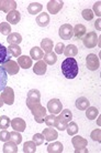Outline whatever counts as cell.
Returning a JSON list of instances; mask_svg holds the SVG:
<instances>
[{"instance_id":"6da1fadb","label":"cell","mask_w":101,"mask_h":153,"mask_svg":"<svg viewBox=\"0 0 101 153\" xmlns=\"http://www.w3.org/2000/svg\"><path fill=\"white\" fill-rule=\"evenodd\" d=\"M62 72H63L64 76L67 79H74L78 76L79 72V67L78 63L75 59L73 58H67L62 62Z\"/></svg>"},{"instance_id":"7a4b0ae2","label":"cell","mask_w":101,"mask_h":153,"mask_svg":"<svg viewBox=\"0 0 101 153\" xmlns=\"http://www.w3.org/2000/svg\"><path fill=\"white\" fill-rule=\"evenodd\" d=\"M32 113L34 115V119L38 123H43L44 122V118L46 117V109L43 105H41V103L33 104L32 107L29 108Z\"/></svg>"},{"instance_id":"3957f363","label":"cell","mask_w":101,"mask_h":153,"mask_svg":"<svg viewBox=\"0 0 101 153\" xmlns=\"http://www.w3.org/2000/svg\"><path fill=\"white\" fill-rule=\"evenodd\" d=\"M86 65L88 70L90 71H96L100 68V60L99 57L94 53H90L87 56L86 58Z\"/></svg>"},{"instance_id":"277c9868","label":"cell","mask_w":101,"mask_h":153,"mask_svg":"<svg viewBox=\"0 0 101 153\" xmlns=\"http://www.w3.org/2000/svg\"><path fill=\"white\" fill-rule=\"evenodd\" d=\"M60 37L63 40H70L74 37V29L70 23H64L60 28Z\"/></svg>"},{"instance_id":"5b68a950","label":"cell","mask_w":101,"mask_h":153,"mask_svg":"<svg viewBox=\"0 0 101 153\" xmlns=\"http://www.w3.org/2000/svg\"><path fill=\"white\" fill-rule=\"evenodd\" d=\"M41 100V93L36 89H32L28 92V98H26V105L28 108L32 107L33 104L40 103Z\"/></svg>"},{"instance_id":"8992f818","label":"cell","mask_w":101,"mask_h":153,"mask_svg":"<svg viewBox=\"0 0 101 153\" xmlns=\"http://www.w3.org/2000/svg\"><path fill=\"white\" fill-rule=\"evenodd\" d=\"M98 36L96 32H88V33H86L85 35V37L82 38V42H84V46L86 47V48H89V49H91V48H94V47L97 46L98 43Z\"/></svg>"},{"instance_id":"52a82bcc","label":"cell","mask_w":101,"mask_h":153,"mask_svg":"<svg viewBox=\"0 0 101 153\" xmlns=\"http://www.w3.org/2000/svg\"><path fill=\"white\" fill-rule=\"evenodd\" d=\"M1 99L4 101V103L8 104V105H11L15 102V92L12 90V88L10 87H6L4 90L1 92Z\"/></svg>"},{"instance_id":"ba28073f","label":"cell","mask_w":101,"mask_h":153,"mask_svg":"<svg viewBox=\"0 0 101 153\" xmlns=\"http://www.w3.org/2000/svg\"><path fill=\"white\" fill-rule=\"evenodd\" d=\"M63 109V103L58 99H52L47 103V110L51 112V114H58Z\"/></svg>"},{"instance_id":"9c48e42d","label":"cell","mask_w":101,"mask_h":153,"mask_svg":"<svg viewBox=\"0 0 101 153\" xmlns=\"http://www.w3.org/2000/svg\"><path fill=\"white\" fill-rule=\"evenodd\" d=\"M2 67H4V69L7 71V73L9 76H15V74H17V73L19 72L20 70L18 62L13 61V60H9L4 65H2Z\"/></svg>"},{"instance_id":"30bf717a","label":"cell","mask_w":101,"mask_h":153,"mask_svg":"<svg viewBox=\"0 0 101 153\" xmlns=\"http://www.w3.org/2000/svg\"><path fill=\"white\" fill-rule=\"evenodd\" d=\"M71 143H73V146L75 148V151L76 152H79L80 150H84L85 148L87 146L88 144V141H87L86 139H84L82 137H74V138L71 139Z\"/></svg>"},{"instance_id":"8fae6325","label":"cell","mask_w":101,"mask_h":153,"mask_svg":"<svg viewBox=\"0 0 101 153\" xmlns=\"http://www.w3.org/2000/svg\"><path fill=\"white\" fill-rule=\"evenodd\" d=\"M17 8V2L13 0H0V10L1 11L9 13L12 10H15Z\"/></svg>"},{"instance_id":"7c38bea8","label":"cell","mask_w":101,"mask_h":153,"mask_svg":"<svg viewBox=\"0 0 101 153\" xmlns=\"http://www.w3.org/2000/svg\"><path fill=\"white\" fill-rule=\"evenodd\" d=\"M64 6L63 1H58V0H52V1H49L47 4V10H49V13L52 15H56L62 10V8Z\"/></svg>"},{"instance_id":"4fadbf2b","label":"cell","mask_w":101,"mask_h":153,"mask_svg":"<svg viewBox=\"0 0 101 153\" xmlns=\"http://www.w3.org/2000/svg\"><path fill=\"white\" fill-rule=\"evenodd\" d=\"M10 126H12V129L18 132H23L26 129V123L25 121L21 118H15L13 120H11Z\"/></svg>"},{"instance_id":"5bb4252c","label":"cell","mask_w":101,"mask_h":153,"mask_svg":"<svg viewBox=\"0 0 101 153\" xmlns=\"http://www.w3.org/2000/svg\"><path fill=\"white\" fill-rule=\"evenodd\" d=\"M42 134L44 135L45 140H46V141H49V142L55 141V140L58 138V132H57V130H54V129L51 128V126L44 129Z\"/></svg>"},{"instance_id":"9a60e30c","label":"cell","mask_w":101,"mask_h":153,"mask_svg":"<svg viewBox=\"0 0 101 153\" xmlns=\"http://www.w3.org/2000/svg\"><path fill=\"white\" fill-rule=\"evenodd\" d=\"M49 15L46 12H41L40 15L36 16V23H38L40 27H47L49 23Z\"/></svg>"},{"instance_id":"2e32d148","label":"cell","mask_w":101,"mask_h":153,"mask_svg":"<svg viewBox=\"0 0 101 153\" xmlns=\"http://www.w3.org/2000/svg\"><path fill=\"white\" fill-rule=\"evenodd\" d=\"M10 59H11V56L8 51V48H6L2 43H0V65H4Z\"/></svg>"},{"instance_id":"e0dca14e","label":"cell","mask_w":101,"mask_h":153,"mask_svg":"<svg viewBox=\"0 0 101 153\" xmlns=\"http://www.w3.org/2000/svg\"><path fill=\"white\" fill-rule=\"evenodd\" d=\"M46 69H47V67H46V63H45L43 60H39L33 67V72L35 74H38V76H44L45 72H46Z\"/></svg>"},{"instance_id":"ac0fdd59","label":"cell","mask_w":101,"mask_h":153,"mask_svg":"<svg viewBox=\"0 0 101 153\" xmlns=\"http://www.w3.org/2000/svg\"><path fill=\"white\" fill-rule=\"evenodd\" d=\"M21 20V13L18 10H12L7 15V21L12 25H17Z\"/></svg>"},{"instance_id":"d6986e66","label":"cell","mask_w":101,"mask_h":153,"mask_svg":"<svg viewBox=\"0 0 101 153\" xmlns=\"http://www.w3.org/2000/svg\"><path fill=\"white\" fill-rule=\"evenodd\" d=\"M73 29H74V37H75L77 40H80V39L84 38L87 32L86 27H85L84 25H80V23H79V25H76Z\"/></svg>"},{"instance_id":"ffe728a7","label":"cell","mask_w":101,"mask_h":153,"mask_svg":"<svg viewBox=\"0 0 101 153\" xmlns=\"http://www.w3.org/2000/svg\"><path fill=\"white\" fill-rule=\"evenodd\" d=\"M18 65H19L20 68H23V69H29L32 67V59L28 56H20L18 58Z\"/></svg>"},{"instance_id":"44dd1931","label":"cell","mask_w":101,"mask_h":153,"mask_svg":"<svg viewBox=\"0 0 101 153\" xmlns=\"http://www.w3.org/2000/svg\"><path fill=\"white\" fill-rule=\"evenodd\" d=\"M75 105L78 110L84 111V110H86L87 108L90 107V101L87 98H85V97H80V98H78V99L76 100Z\"/></svg>"},{"instance_id":"7402d4cb","label":"cell","mask_w":101,"mask_h":153,"mask_svg":"<svg viewBox=\"0 0 101 153\" xmlns=\"http://www.w3.org/2000/svg\"><path fill=\"white\" fill-rule=\"evenodd\" d=\"M8 83V73L4 69L2 65H0V92H2Z\"/></svg>"},{"instance_id":"603a6c76","label":"cell","mask_w":101,"mask_h":153,"mask_svg":"<svg viewBox=\"0 0 101 153\" xmlns=\"http://www.w3.org/2000/svg\"><path fill=\"white\" fill-rule=\"evenodd\" d=\"M22 41V36L19 32H12L7 37V42L9 45H19Z\"/></svg>"},{"instance_id":"cb8c5ba5","label":"cell","mask_w":101,"mask_h":153,"mask_svg":"<svg viewBox=\"0 0 101 153\" xmlns=\"http://www.w3.org/2000/svg\"><path fill=\"white\" fill-rule=\"evenodd\" d=\"M4 153H15L18 152V144L15 142L9 140L4 144V149H2Z\"/></svg>"},{"instance_id":"d4e9b609","label":"cell","mask_w":101,"mask_h":153,"mask_svg":"<svg viewBox=\"0 0 101 153\" xmlns=\"http://www.w3.org/2000/svg\"><path fill=\"white\" fill-rule=\"evenodd\" d=\"M63 150H64L63 144L58 141L53 142V143H51V144L47 146V152H49V153H60V152H63Z\"/></svg>"},{"instance_id":"484cf974","label":"cell","mask_w":101,"mask_h":153,"mask_svg":"<svg viewBox=\"0 0 101 153\" xmlns=\"http://www.w3.org/2000/svg\"><path fill=\"white\" fill-rule=\"evenodd\" d=\"M30 56H31V59H33V60H41L43 59L44 57V52H43V50L41 48H39V47H34L32 49L30 50Z\"/></svg>"},{"instance_id":"4316f807","label":"cell","mask_w":101,"mask_h":153,"mask_svg":"<svg viewBox=\"0 0 101 153\" xmlns=\"http://www.w3.org/2000/svg\"><path fill=\"white\" fill-rule=\"evenodd\" d=\"M42 9H43V6L41 4H39V2H32V4H29V7H28V11L30 15H39L40 12L42 11Z\"/></svg>"},{"instance_id":"83f0119b","label":"cell","mask_w":101,"mask_h":153,"mask_svg":"<svg viewBox=\"0 0 101 153\" xmlns=\"http://www.w3.org/2000/svg\"><path fill=\"white\" fill-rule=\"evenodd\" d=\"M67 58H73L75 57L76 54H78V48L74 45H68L67 47H65V50L63 52Z\"/></svg>"},{"instance_id":"f1b7e54d","label":"cell","mask_w":101,"mask_h":153,"mask_svg":"<svg viewBox=\"0 0 101 153\" xmlns=\"http://www.w3.org/2000/svg\"><path fill=\"white\" fill-rule=\"evenodd\" d=\"M43 61L46 63V65H55L57 62V56L56 53H54V52H47V53H45L44 56V60Z\"/></svg>"},{"instance_id":"f546056e","label":"cell","mask_w":101,"mask_h":153,"mask_svg":"<svg viewBox=\"0 0 101 153\" xmlns=\"http://www.w3.org/2000/svg\"><path fill=\"white\" fill-rule=\"evenodd\" d=\"M41 49L44 50V52H51L53 49V41L49 38H44L41 41Z\"/></svg>"},{"instance_id":"4dcf8cb0","label":"cell","mask_w":101,"mask_h":153,"mask_svg":"<svg viewBox=\"0 0 101 153\" xmlns=\"http://www.w3.org/2000/svg\"><path fill=\"white\" fill-rule=\"evenodd\" d=\"M67 121H65L60 115H58V117H56V119H55V123H54V126L56 128L57 130H66V126H67Z\"/></svg>"},{"instance_id":"1f68e13d","label":"cell","mask_w":101,"mask_h":153,"mask_svg":"<svg viewBox=\"0 0 101 153\" xmlns=\"http://www.w3.org/2000/svg\"><path fill=\"white\" fill-rule=\"evenodd\" d=\"M8 51H9V53L11 57H15V58H18L21 56V48L19 47V45H10L9 48H8Z\"/></svg>"},{"instance_id":"d6a6232c","label":"cell","mask_w":101,"mask_h":153,"mask_svg":"<svg viewBox=\"0 0 101 153\" xmlns=\"http://www.w3.org/2000/svg\"><path fill=\"white\" fill-rule=\"evenodd\" d=\"M98 114H99V111L97 108L89 107L86 109V117L88 120H94L98 117Z\"/></svg>"},{"instance_id":"836d02e7","label":"cell","mask_w":101,"mask_h":153,"mask_svg":"<svg viewBox=\"0 0 101 153\" xmlns=\"http://www.w3.org/2000/svg\"><path fill=\"white\" fill-rule=\"evenodd\" d=\"M23 152L24 153H34L36 152V144L33 141H26L23 146Z\"/></svg>"},{"instance_id":"e575fe53","label":"cell","mask_w":101,"mask_h":153,"mask_svg":"<svg viewBox=\"0 0 101 153\" xmlns=\"http://www.w3.org/2000/svg\"><path fill=\"white\" fill-rule=\"evenodd\" d=\"M11 123V120L7 115H1L0 117V130H7Z\"/></svg>"},{"instance_id":"d590c367","label":"cell","mask_w":101,"mask_h":153,"mask_svg":"<svg viewBox=\"0 0 101 153\" xmlns=\"http://www.w3.org/2000/svg\"><path fill=\"white\" fill-rule=\"evenodd\" d=\"M66 130H67V133L69 134V135H75V134L78 132V126H77V123L69 121V122L67 123Z\"/></svg>"},{"instance_id":"8d00e7d4","label":"cell","mask_w":101,"mask_h":153,"mask_svg":"<svg viewBox=\"0 0 101 153\" xmlns=\"http://www.w3.org/2000/svg\"><path fill=\"white\" fill-rule=\"evenodd\" d=\"M0 32L4 36H9L11 33V26L8 22H1L0 23Z\"/></svg>"},{"instance_id":"74e56055","label":"cell","mask_w":101,"mask_h":153,"mask_svg":"<svg viewBox=\"0 0 101 153\" xmlns=\"http://www.w3.org/2000/svg\"><path fill=\"white\" fill-rule=\"evenodd\" d=\"M10 140L15 142L17 144H20L22 142V135L18 131H12V132H10Z\"/></svg>"},{"instance_id":"f35d334b","label":"cell","mask_w":101,"mask_h":153,"mask_svg":"<svg viewBox=\"0 0 101 153\" xmlns=\"http://www.w3.org/2000/svg\"><path fill=\"white\" fill-rule=\"evenodd\" d=\"M62 113H60V117L65 120V121H67V122H69V121H71V119H73V113H71L70 110H68V109H65V110H63V111H60Z\"/></svg>"},{"instance_id":"ab89813d","label":"cell","mask_w":101,"mask_h":153,"mask_svg":"<svg viewBox=\"0 0 101 153\" xmlns=\"http://www.w3.org/2000/svg\"><path fill=\"white\" fill-rule=\"evenodd\" d=\"M82 17H84V19L87 20V21H90V20L94 19V12L92 10H90V9H85V10H82L81 12Z\"/></svg>"},{"instance_id":"60d3db41","label":"cell","mask_w":101,"mask_h":153,"mask_svg":"<svg viewBox=\"0 0 101 153\" xmlns=\"http://www.w3.org/2000/svg\"><path fill=\"white\" fill-rule=\"evenodd\" d=\"M45 138H44V135L41 133H36V134H34L33 135V140L32 141L36 144V146H41V144H43V142H44Z\"/></svg>"},{"instance_id":"b9f144b4","label":"cell","mask_w":101,"mask_h":153,"mask_svg":"<svg viewBox=\"0 0 101 153\" xmlns=\"http://www.w3.org/2000/svg\"><path fill=\"white\" fill-rule=\"evenodd\" d=\"M55 114H51V115H46L44 118V122L47 126H54V123H55Z\"/></svg>"},{"instance_id":"7bdbcfd3","label":"cell","mask_w":101,"mask_h":153,"mask_svg":"<svg viewBox=\"0 0 101 153\" xmlns=\"http://www.w3.org/2000/svg\"><path fill=\"white\" fill-rule=\"evenodd\" d=\"M9 140H10V133H9L7 130L0 131V141L7 142V141H9Z\"/></svg>"},{"instance_id":"ee69618b","label":"cell","mask_w":101,"mask_h":153,"mask_svg":"<svg viewBox=\"0 0 101 153\" xmlns=\"http://www.w3.org/2000/svg\"><path fill=\"white\" fill-rule=\"evenodd\" d=\"M64 50H65V45H64L63 42H58L55 46V52L57 54H62L64 52Z\"/></svg>"},{"instance_id":"f6af8a7d","label":"cell","mask_w":101,"mask_h":153,"mask_svg":"<svg viewBox=\"0 0 101 153\" xmlns=\"http://www.w3.org/2000/svg\"><path fill=\"white\" fill-rule=\"evenodd\" d=\"M91 138L94 139V141H98L100 142L101 139H100V129H97V130H94L92 133H91Z\"/></svg>"},{"instance_id":"bcb514c9","label":"cell","mask_w":101,"mask_h":153,"mask_svg":"<svg viewBox=\"0 0 101 153\" xmlns=\"http://www.w3.org/2000/svg\"><path fill=\"white\" fill-rule=\"evenodd\" d=\"M94 12L97 13L98 17H100V1H98V2H96V4H94Z\"/></svg>"},{"instance_id":"7dc6e473","label":"cell","mask_w":101,"mask_h":153,"mask_svg":"<svg viewBox=\"0 0 101 153\" xmlns=\"http://www.w3.org/2000/svg\"><path fill=\"white\" fill-rule=\"evenodd\" d=\"M94 27L97 28L98 30H100V19H98V21L94 23Z\"/></svg>"},{"instance_id":"c3c4849f","label":"cell","mask_w":101,"mask_h":153,"mask_svg":"<svg viewBox=\"0 0 101 153\" xmlns=\"http://www.w3.org/2000/svg\"><path fill=\"white\" fill-rule=\"evenodd\" d=\"M2 104H4V101H2V99H1V97H0V108L2 107Z\"/></svg>"}]
</instances>
